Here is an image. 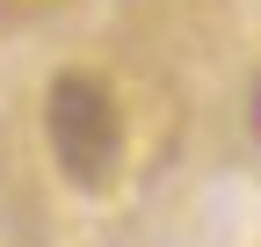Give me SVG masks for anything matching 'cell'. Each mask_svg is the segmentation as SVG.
I'll list each match as a JSON object with an SVG mask.
<instances>
[{"label": "cell", "mask_w": 261, "mask_h": 247, "mask_svg": "<svg viewBox=\"0 0 261 247\" xmlns=\"http://www.w3.org/2000/svg\"><path fill=\"white\" fill-rule=\"evenodd\" d=\"M44 145H51V160L73 189H109V175L123 160L116 95L94 73H58L44 87Z\"/></svg>", "instance_id": "1"}]
</instances>
